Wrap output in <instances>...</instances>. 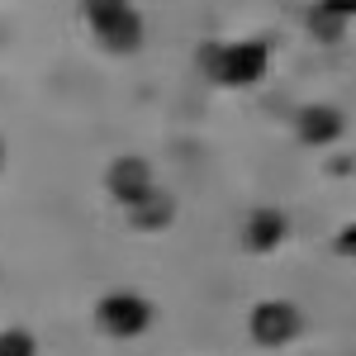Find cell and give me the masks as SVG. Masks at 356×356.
I'll return each instance as SVG.
<instances>
[{
  "instance_id": "obj_6",
  "label": "cell",
  "mask_w": 356,
  "mask_h": 356,
  "mask_svg": "<svg viewBox=\"0 0 356 356\" xmlns=\"http://www.w3.org/2000/svg\"><path fill=\"white\" fill-rule=\"evenodd\" d=\"M347 129V119L337 105H323V100H314V105H304L295 114V138H300L304 147H332L337 138Z\"/></svg>"
},
{
  "instance_id": "obj_9",
  "label": "cell",
  "mask_w": 356,
  "mask_h": 356,
  "mask_svg": "<svg viewBox=\"0 0 356 356\" xmlns=\"http://www.w3.org/2000/svg\"><path fill=\"white\" fill-rule=\"evenodd\" d=\"M304 24H309V33H314L318 43H342V33H347L352 19H342V15H337L332 5H323V0H314L309 15H304Z\"/></svg>"
},
{
  "instance_id": "obj_13",
  "label": "cell",
  "mask_w": 356,
  "mask_h": 356,
  "mask_svg": "<svg viewBox=\"0 0 356 356\" xmlns=\"http://www.w3.org/2000/svg\"><path fill=\"white\" fill-rule=\"evenodd\" d=\"M0 166H5V143H0Z\"/></svg>"
},
{
  "instance_id": "obj_11",
  "label": "cell",
  "mask_w": 356,
  "mask_h": 356,
  "mask_svg": "<svg viewBox=\"0 0 356 356\" xmlns=\"http://www.w3.org/2000/svg\"><path fill=\"white\" fill-rule=\"evenodd\" d=\"M337 257H347V261H356V223H347V228H342V233H337Z\"/></svg>"
},
{
  "instance_id": "obj_7",
  "label": "cell",
  "mask_w": 356,
  "mask_h": 356,
  "mask_svg": "<svg viewBox=\"0 0 356 356\" xmlns=\"http://www.w3.org/2000/svg\"><path fill=\"white\" fill-rule=\"evenodd\" d=\"M290 238V219H285V209H275V204H261V209H252L243 223V243L247 252H257V257H266L275 247Z\"/></svg>"
},
{
  "instance_id": "obj_2",
  "label": "cell",
  "mask_w": 356,
  "mask_h": 356,
  "mask_svg": "<svg viewBox=\"0 0 356 356\" xmlns=\"http://www.w3.org/2000/svg\"><path fill=\"white\" fill-rule=\"evenodd\" d=\"M81 15L90 38L114 57H129L143 48V15L134 0H81Z\"/></svg>"
},
{
  "instance_id": "obj_3",
  "label": "cell",
  "mask_w": 356,
  "mask_h": 356,
  "mask_svg": "<svg viewBox=\"0 0 356 356\" xmlns=\"http://www.w3.org/2000/svg\"><path fill=\"white\" fill-rule=\"evenodd\" d=\"M95 323L114 342H134V337H143L152 328V304L143 300L138 290H110L95 304Z\"/></svg>"
},
{
  "instance_id": "obj_4",
  "label": "cell",
  "mask_w": 356,
  "mask_h": 356,
  "mask_svg": "<svg viewBox=\"0 0 356 356\" xmlns=\"http://www.w3.org/2000/svg\"><path fill=\"white\" fill-rule=\"evenodd\" d=\"M300 328H304V314L290 300H261V304H252V314H247V337L257 347H266V352L290 347L300 337Z\"/></svg>"
},
{
  "instance_id": "obj_10",
  "label": "cell",
  "mask_w": 356,
  "mask_h": 356,
  "mask_svg": "<svg viewBox=\"0 0 356 356\" xmlns=\"http://www.w3.org/2000/svg\"><path fill=\"white\" fill-rule=\"evenodd\" d=\"M0 356H38V337L29 328H0Z\"/></svg>"
},
{
  "instance_id": "obj_1",
  "label": "cell",
  "mask_w": 356,
  "mask_h": 356,
  "mask_svg": "<svg viewBox=\"0 0 356 356\" xmlns=\"http://www.w3.org/2000/svg\"><path fill=\"white\" fill-rule=\"evenodd\" d=\"M200 76L223 86V90H247V86L266 81L271 72V48L261 38H238V43H200Z\"/></svg>"
},
{
  "instance_id": "obj_5",
  "label": "cell",
  "mask_w": 356,
  "mask_h": 356,
  "mask_svg": "<svg viewBox=\"0 0 356 356\" xmlns=\"http://www.w3.org/2000/svg\"><path fill=\"white\" fill-rule=\"evenodd\" d=\"M105 191L119 209H134L143 195L157 191V176H152V162L147 157H138V152H124V157H114L105 166Z\"/></svg>"
},
{
  "instance_id": "obj_12",
  "label": "cell",
  "mask_w": 356,
  "mask_h": 356,
  "mask_svg": "<svg viewBox=\"0 0 356 356\" xmlns=\"http://www.w3.org/2000/svg\"><path fill=\"white\" fill-rule=\"evenodd\" d=\"M323 5H332L342 19H356V0H323Z\"/></svg>"
},
{
  "instance_id": "obj_8",
  "label": "cell",
  "mask_w": 356,
  "mask_h": 356,
  "mask_svg": "<svg viewBox=\"0 0 356 356\" xmlns=\"http://www.w3.org/2000/svg\"><path fill=\"white\" fill-rule=\"evenodd\" d=\"M124 219H129L134 233H166L176 223V195L157 186L152 195H143L134 209H124Z\"/></svg>"
}]
</instances>
